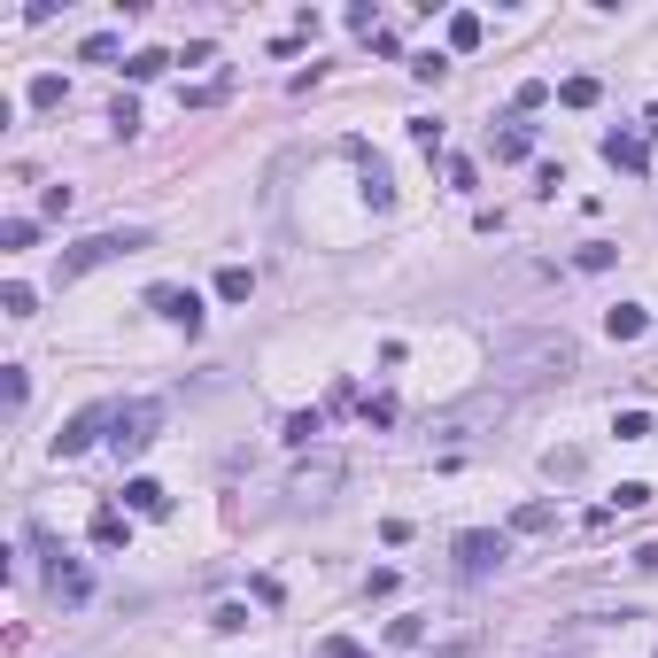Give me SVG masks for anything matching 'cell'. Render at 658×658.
<instances>
[{"label":"cell","mask_w":658,"mask_h":658,"mask_svg":"<svg viewBox=\"0 0 658 658\" xmlns=\"http://www.w3.org/2000/svg\"><path fill=\"white\" fill-rule=\"evenodd\" d=\"M442 70H449V55H419L411 62V78H426V86H442Z\"/></svg>","instance_id":"42"},{"label":"cell","mask_w":658,"mask_h":658,"mask_svg":"<svg viewBox=\"0 0 658 658\" xmlns=\"http://www.w3.org/2000/svg\"><path fill=\"white\" fill-rule=\"evenodd\" d=\"M70 202H78L70 186H47V194H39V210H47V217H70Z\"/></svg>","instance_id":"38"},{"label":"cell","mask_w":658,"mask_h":658,"mask_svg":"<svg viewBox=\"0 0 658 658\" xmlns=\"http://www.w3.org/2000/svg\"><path fill=\"white\" fill-rule=\"evenodd\" d=\"M604 333L628 349V341H643V333H651V310H643V302H612V310H604Z\"/></svg>","instance_id":"11"},{"label":"cell","mask_w":658,"mask_h":658,"mask_svg":"<svg viewBox=\"0 0 658 658\" xmlns=\"http://www.w3.org/2000/svg\"><path fill=\"white\" fill-rule=\"evenodd\" d=\"M364 597H395V566H372V573H364Z\"/></svg>","instance_id":"40"},{"label":"cell","mask_w":658,"mask_h":658,"mask_svg":"<svg viewBox=\"0 0 658 658\" xmlns=\"http://www.w3.org/2000/svg\"><path fill=\"white\" fill-rule=\"evenodd\" d=\"M504 558H511V535H504V527H465V535H457V573H465V581L504 573Z\"/></svg>","instance_id":"4"},{"label":"cell","mask_w":658,"mask_h":658,"mask_svg":"<svg viewBox=\"0 0 658 658\" xmlns=\"http://www.w3.org/2000/svg\"><path fill=\"white\" fill-rule=\"evenodd\" d=\"M210 628H217V635H240V628H248V604H217Z\"/></svg>","instance_id":"31"},{"label":"cell","mask_w":658,"mask_h":658,"mask_svg":"<svg viewBox=\"0 0 658 658\" xmlns=\"http://www.w3.org/2000/svg\"><path fill=\"white\" fill-rule=\"evenodd\" d=\"M480 39H488V24H480L473 8H457V16H449V55H473Z\"/></svg>","instance_id":"15"},{"label":"cell","mask_w":658,"mask_h":658,"mask_svg":"<svg viewBox=\"0 0 658 658\" xmlns=\"http://www.w3.org/2000/svg\"><path fill=\"white\" fill-rule=\"evenodd\" d=\"M217 295H225V302H248V295H256V271H248V264H225V271H217Z\"/></svg>","instance_id":"20"},{"label":"cell","mask_w":658,"mask_h":658,"mask_svg":"<svg viewBox=\"0 0 658 658\" xmlns=\"http://www.w3.org/2000/svg\"><path fill=\"white\" fill-rule=\"evenodd\" d=\"M349 31H364V39H372V31H388V24H380V8H372V0H357V8H349Z\"/></svg>","instance_id":"35"},{"label":"cell","mask_w":658,"mask_h":658,"mask_svg":"<svg viewBox=\"0 0 658 658\" xmlns=\"http://www.w3.org/2000/svg\"><path fill=\"white\" fill-rule=\"evenodd\" d=\"M109 426H117V403H86V411H78V419L55 434V457H86V449L101 442Z\"/></svg>","instance_id":"6"},{"label":"cell","mask_w":658,"mask_h":658,"mask_svg":"<svg viewBox=\"0 0 658 658\" xmlns=\"http://www.w3.org/2000/svg\"><path fill=\"white\" fill-rule=\"evenodd\" d=\"M124 504L140 511V519H171V488L163 480H124Z\"/></svg>","instance_id":"12"},{"label":"cell","mask_w":658,"mask_h":658,"mask_svg":"<svg viewBox=\"0 0 658 658\" xmlns=\"http://www.w3.org/2000/svg\"><path fill=\"white\" fill-rule=\"evenodd\" d=\"M78 55H86V62H117V31H93V39L78 47Z\"/></svg>","instance_id":"33"},{"label":"cell","mask_w":658,"mask_h":658,"mask_svg":"<svg viewBox=\"0 0 658 658\" xmlns=\"http://www.w3.org/2000/svg\"><path fill=\"white\" fill-rule=\"evenodd\" d=\"M364 426H395V395H364Z\"/></svg>","instance_id":"34"},{"label":"cell","mask_w":658,"mask_h":658,"mask_svg":"<svg viewBox=\"0 0 658 658\" xmlns=\"http://www.w3.org/2000/svg\"><path fill=\"white\" fill-rule=\"evenodd\" d=\"M31 240H39V225H31V217H8V225H0V248H31Z\"/></svg>","instance_id":"30"},{"label":"cell","mask_w":658,"mask_h":658,"mask_svg":"<svg viewBox=\"0 0 658 658\" xmlns=\"http://www.w3.org/2000/svg\"><path fill=\"white\" fill-rule=\"evenodd\" d=\"M155 434H163V403H148V395H140V403H117V434H109L117 457H148Z\"/></svg>","instance_id":"5"},{"label":"cell","mask_w":658,"mask_h":658,"mask_svg":"<svg viewBox=\"0 0 658 658\" xmlns=\"http://www.w3.org/2000/svg\"><path fill=\"white\" fill-rule=\"evenodd\" d=\"M163 70H171V55H163V47H140V55H124V78H140V86H148V78H163Z\"/></svg>","instance_id":"19"},{"label":"cell","mask_w":658,"mask_h":658,"mask_svg":"<svg viewBox=\"0 0 658 658\" xmlns=\"http://www.w3.org/2000/svg\"><path fill=\"white\" fill-rule=\"evenodd\" d=\"M496 419H504V395H465V403H449V411H434L426 419V434H434V449H465L480 442V434H496Z\"/></svg>","instance_id":"2"},{"label":"cell","mask_w":658,"mask_h":658,"mask_svg":"<svg viewBox=\"0 0 658 658\" xmlns=\"http://www.w3.org/2000/svg\"><path fill=\"white\" fill-rule=\"evenodd\" d=\"M411 140H419V148L434 155V148H442V124H434V117H411Z\"/></svg>","instance_id":"41"},{"label":"cell","mask_w":658,"mask_h":658,"mask_svg":"<svg viewBox=\"0 0 658 658\" xmlns=\"http://www.w3.org/2000/svg\"><path fill=\"white\" fill-rule=\"evenodd\" d=\"M8 380H0V395H8V411H24V395H31V380H24V364H0Z\"/></svg>","instance_id":"28"},{"label":"cell","mask_w":658,"mask_h":658,"mask_svg":"<svg viewBox=\"0 0 658 658\" xmlns=\"http://www.w3.org/2000/svg\"><path fill=\"white\" fill-rule=\"evenodd\" d=\"M612 519H620L612 504H604V511H589V519H581V535H589V542H604V535H612Z\"/></svg>","instance_id":"39"},{"label":"cell","mask_w":658,"mask_h":658,"mask_svg":"<svg viewBox=\"0 0 658 658\" xmlns=\"http://www.w3.org/2000/svg\"><path fill=\"white\" fill-rule=\"evenodd\" d=\"M612 511H651V488H643V480H628V488L612 496Z\"/></svg>","instance_id":"36"},{"label":"cell","mask_w":658,"mask_h":658,"mask_svg":"<svg viewBox=\"0 0 658 658\" xmlns=\"http://www.w3.org/2000/svg\"><path fill=\"white\" fill-rule=\"evenodd\" d=\"M349 163H357V179H364V202H372V210H395V171L388 163L364 148V140H349Z\"/></svg>","instance_id":"7"},{"label":"cell","mask_w":658,"mask_h":658,"mask_svg":"<svg viewBox=\"0 0 658 658\" xmlns=\"http://www.w3.org/2000/svg\"><path fill=\"white\" fill-rule=\"evenodd\" d=\"M148 248V233L140 225H124V233H86L78 248H62V264H55V279L70 287V279H86V271H101V264H117V256H140Z\"/></svg>","instance_id":"3"},{"label":"cell","mask_w":658,"mask_h":658,"mask_svg":"<svg viewBox=\"0 0 658 658\" xmlns=\"http://www.w3.org/2000/svg\"><path fill=\"white\" fill-rule=\"evenodd\" d=\"M233 93V70H217V78H202V86H179V109H217Z\"/></svg>","instance_id":"14"},{"label":"cell","mask_w":658,"mask_h":658,"mask_svg":"<svg viewBox=\"0 0 658 658\" xmlns=\"http://www.w3.org/2000/svg\"><path fill=\"white\" fill-rule=\"evenodd\" d=\"M573 364H581V349H573L566 333H519V341H496V395L504 388H542V380H566Z\"/></svg>","instance_id":"1"},{"label":"cell","mask_w":658,"mask_h":658,"mask_svg":"<svg viewBox=\"0 0 658 658\" xmlns=\"http://www.w3.org/2000/svg\"><path fill=\"white\" fill-rule=\"evenodd\" d=\"M0 310H8V318H39V295H31L24 279H8V287H0Z\"/></svg>","instance_id":"22"},{"label":"cell","mask_w":658,"mask_h":658,"mask_svg":"<svg viewBox=\"0 0 658 658\" xmlns=\"http://www.w3.org/2000/svg\"><path fill=\"white\" fill-rule=\"evenodd\" d=\"M612 434H620V442H651L658 426H651V411H620V426H612Z\"/></svg>","instance_id":"27"},{"label":"cell","mask_w":658,"mask_h":658,"mask_svg":"<svg viewBox=\"0 0 658 658\" xmlns=\"http://www.w3.org/2000/svg\"><path fill=\"white\" fill-rule=\"evenodd\" d=\"M558 101H566V109H597V101H604V86L589 78V70H581V78H566V86H558Z\"/></svg>","instance_id":"21"},{"label":"cell","mask_w":658,"mask_h":658,"mask_svg":"<svg viewBox=\"0 0 658 658\" xmlns=\"http://www.w3.org/2000/svg\"><path fill=\"white\" fill-rule=\"evenodd\" d=\"M333 488H341V457H310V465H295V488H287V496H302V504H326Z\"/></svg>","instance_id":"9"},{"label":"cell","mask_w":658,"mask_h":658,"mask_svg":"<svg viewBox=\"0 0 658 658\" xmlns=\"http://www.w3.org/2000/svg\"><path fill=\"white\" fill-rule=\"evenodd\" d=\"M604 163L628 171V179H643V171H651V140H643V132H604Z\"/></svg>","instance_id":"10"},{"label":"cell","mask_w":658,"mask_h":658,"mask_svg":"<svg viewBox=\"0 0 658 658\" xmlns=\"http://www.w3.org/2000/svg\"><path fill=\"white\" fill-rule=\"evenodd\" d=\"M318 658H364V643H357V635H326V643H318Z\"/></svg>","instance_id":"37"},{"label":"cell","mask_w":658,"mask_h":658,"mask_svg":"<svg viewBox=\"0 0 658 658\" xmlns=\"http://www.w3.org/2000/svg\"><path fill=\"white\" fill-rule=\"evenodd\" d=\"M132 527H124V511H93V550H124Z\"/></svg>","instance_id":"17"},{"label":"cell","mask_w":658,"mask_h":658,"mask_svg":"<svg viewBox=\"0 0 658 658\" xmlns=\"http://www.w3.org/2000/svg\"><path fill=\"white\" fill-rule=\"evenodd\" d=\"M31 109H62V78H55V70L31 78Z\"/></svg>","instance_id":"24"},{"label":"cell","mask_w":658,"mask_h":658,"mask_svg":"<svg viewBox=\"0 0 658 658\" xmlns=\"http://www.w3.org/2000/svg\"><path fill=\"white\" fill-rule=\"evenodd\" d=\"M318 434H326V411H295V419H287V442L295 449H310Z\"/></svg>","instance_id":"23"},{"label":"cell","mask_w":658,"mask_h":658,"mask_svg":"<svg viewBox=\"0 0 658 658\" xmlns=\"http://www.w3.org/2000/svg\"><path fill=\"white\" fill-rule=\"evenodd\" d=\"M573 264H581V271H612V264H620V248H612V240H589Z\"/></svg>","instance_id":"25"},{"label":"cell","mask_w":658,"mask_h":658,"mask_svg":"<svg viewBox=\"0 0 658 658\" xmlns=\"http://www.w3.org/2000/svg\"><path fill=\"white\" fill-rule=\"evenodd\" d=\"M550 527H558V504H542V496L511 511V535H550Z\"/></svg>","instance_id":"16"},{"label":"cell","mask_w":658,"mask_h":658,"mask_svg":"<svg viewBox=\"0 0 658 658\" xmlns=\"http://www.w3.org/2000/svg\"><path fill=\"white\" fill-rule=\"evenodd\" d=\"M388 643H395V651H419V643H426V620H395Z\"/></svg>","instance_id":"32"},{"label":"cell","mask_w":658,"mask_h":658,"mask_svg":"<svg viewBox=\"0 0 658 658\" xmlns=\"http://www.w3.org/2000/svg\"><path fill=\"white\" fill-rule=\"evenodd\" d=\"M109 124H117L124 140H132V132H140V101H132V93H117V109H109Z\"/></svg>","instance_id":"29"},{"label":"cell","mask_w":658,"mask_h":658,"mask_svg":"<svg viewBox=\"0 0 658 658\" xmlns=\"http://www.w3.org/2000/svg\"><path fill=\"white\" fill-rule=\"evenodd\" d=\"M47 589H55V604H86L93 597L86 566H70V558H55V581H47Z\"/></svg>","instance_id":"13"},{"label":"cell","mask_w":658,"mask_h":658,"mask_svg":"<svg viewBox=\"0 0 658 658\" xmlns=\"http://www.w3.org/2000/svg\"><path fill=\"white\" fill-rule=\"evenodd\" d=\"M527 148H535L527 124H504V132H496V163H527Z\"/></svg>","instance_id":"18"},{"label":"cell","mask_w":658,"mask_h":658,"mask_svg":"<svg viewBox=\"0 0 658 658\" xmlns=\"http://www.w3.org/2000/svg\"><path fill=\"white\" fill-rule=\"evenodd\" d=\"M542 465H550V480H581V465H589V457H581V449H550Z\"/></svg>","instance_id":"26"},{"label":"cell","mask_w":658,"mask_h":658,"mask_svg":"<svg viewBox=\"0 0 658 658\" xmlns=\"http://www.w3.org/2000/svg\"><path fill=\"white\" fill-rule=\"evenodd\" d=\"M148 310L163 318V326L202 333V295H194V287H148Z\"/></svg>","instance_id":"8"}]
</instances>
